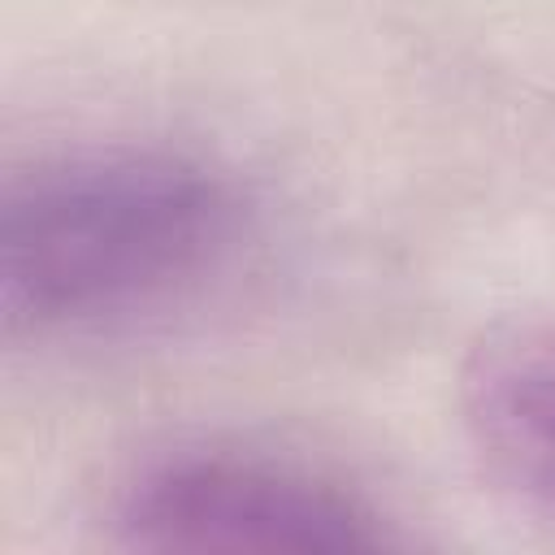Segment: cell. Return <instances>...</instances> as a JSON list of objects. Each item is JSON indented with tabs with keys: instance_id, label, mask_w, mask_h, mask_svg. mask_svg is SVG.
<instances>
[{
	"instance_id": "1",
	"label": "cell",
	"mask_w": 555,
	"mask_h": 555,
	"mask_svg": "<svg viewBox=\"0 0 555 555\" xmlns=\"http://www.w3.org/2000/svg\"><path fill=\"white\" fill-rule=\"evenodd\" d=\"M256 251L247 186L182 147L87 143L4 182L0 312L13 343H113L212 308Z\"/></svg>"
},
{
	"instance_id": "2",
	"label": "cell",
	"mask_w": 555,
	"mask_h": 555,
	"mask_svg": "<svg viewBox=\"0 0 555 555\" xmlns=\"http://www.w3.org/2000/svg\"><path fill=\"white\" fill-rule=\"evenodd\" d=\"M130 551H386L399 525L334 473L247 442H178L147 455L108 503Z\"/></svg>"
},
{
	"instance_id": "3",
	"label": "cell",
	"mask_w": 555,
	"mask_h": 555,
	"mask_svg": "<svg viewBox=\"0 0 555 555\" xmlns=\"http://www.w3.org/2000/svg\"><path fill=\"white\" fill-rule=\"evenodd\" d=\"M460 416L481 477L555 538V308L507 317L473 343Z\"/></svg>"
}]
</instances>
